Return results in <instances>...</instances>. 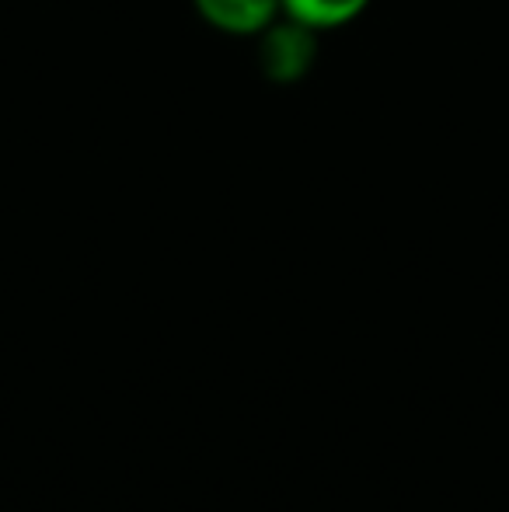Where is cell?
<instances>
[{
    "instance_id": "1",
    "label": "cell",
    "mask_w": 509,
    "mask_h": 512,
    "mask_svg": "<svg viewBox=\"0 0 509 512\" xmlns=\"http://www.w3.org/2000/svg\"><path fill=\"white\" fill-rule=\"evenodd\" d=\"M314 60V32L297 21H272L262 32V70L272 81L286 84L307 74Z\"/></svg>"
},
{
    "instance_id": "2",
    "label": "cell",
    "mask_w": 509,
    "mask_h": 512,
    "mask_svg": "<svg viewBox=\"0 0 509 512\" xmlns=\"http://www.w3.org/2000/svg\"><path fill=\"white\" fill-rule=\"evenodd\" d=\"M206 25L227 35H262L276 21L279 0H192Z\"/></svg>"
},
{
    "instance_id": "3",
    "label": "cell",
    "mask_w": 509,
    "mask_h": 512,
    "mask_svg": "<svg viewBox=\"0 0 509 512\" xmlns=\"http://www.w3.org/2000/svg\"><path fill=\"white\" fill-rule=\"evenodd\" d=\"M370 0H279V11L297 25L321 32V28H339L349 25L367 11Z\"/></svg>"
}]
</instances>
